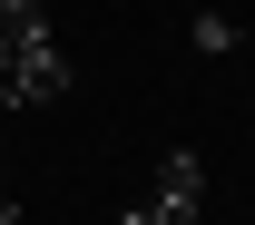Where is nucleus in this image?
<instances>
[{
    "label": "nucleus",
    "mask_w": 255,
    "mask_h": 225,
    "mask_svg": "<svg viewBox=\"0 0 255 225\" xmlns=\"http://www.w3.org/2000/svg\"><path fill=\"white\" fill-rule=\"evenodd\" d=\"M69 98V49L39 0H0V108H49Z\"/></svg>",
    "instance_id": "obj_1"
},
{
    "label": "nucleus",
    "mask_w": 255,
    "mask_h": 225,
    "mask_svg": "<svg viewBox=\"0 0 255 225\" xmlns=\"http://www.w3.org/2000/svg\"><path fill=\"white\" fill-rule=\"evenodd\" d=\"M196 216H206V166H196L187 147H167L157 176L128 196V216H118V225H196Z\"/></svg>",
    "instance_id": "obj_2"
},
{
    "label": "nucleus",
    "mask_w": 255,
    "mask_h": 225,
    "mask_svg": "<svg viewBox=\"0 0 255 225\" xmlns=\"http://www.w3.org/2000/svg\"><path fill=\"white\" fill-rule=\"evenodd\" d=\"M187 39H196V49H206V59H226V49H236V20H216V10H206V20H196Z\"/></svg>",
    "instance_id": "obj_3"
},
{
    "label": "nucleus",
    "mask_w": 255,
    "mask_h": 225,
    "mask_svg": "<svg viewBox=\"0 0 255 225\" xmlns=\"http://www.w3.org/2000/svg\"><path fill=\"white\" fill-rule=\"evenodd\" d=\"M0 225H20V196H10V186H0Z\"/></svg>",
    "instance_id": "obj_4"
}]
</instances>
